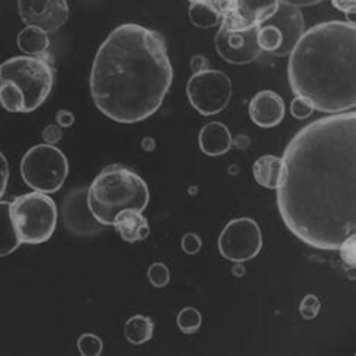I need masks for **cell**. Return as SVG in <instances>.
Instances as JSON below:
<instances>
[{
    "instance_id": "1",
    "label": "cell",
    "mask_w": 356,
    "mask_h": 356,
    "mask_svg": "<svg viewBox=\"0 0 356 356\" xmlns=\"http://www.w3.org/2000/svg\"><path fill=\"white\" fill-rule=\"evenodd\" d=\"M277 204L286 227L316 250L337 251L356 233V113L304 127L283 154Z\"/></svg>"
},
{
    "instance_id": "2",
    "label": "cell",
    "mask_w": 356,
    "mask_h": 356,
    "mask_svg": "<svg viewBox=\"0 0 356 356\" xmlns=\"http://www.w3.org/2000/svg\"><path fill=\"white\" fill-rule=\"evenodd\" d=\"M173 83L164 36L125 23L101 44L90 71V95L102 115L119 124L154 116Z\"/></svg>"
},
{
    "instance_id": "3",
    "label": "cell",
    "mask_w": 356,
    "mask_h": 356,
    "mask_svg": "<svg viewBox=\"0 0 356 356\" xmlns=\"http://www.w3.org/2000/svg\"><path fill=\"white\" fill-rule=\"evenodd\" d=\"M355 65V23H318L304 32L290 51V89L323 113L350 111L356 106Z\"/></svg>"
},
{
    "instance_id": "4",
    "label": "cell",
    "mask_w": 356,
    "mask_h": 356,
    "mask_svg": "<svg viewBox=\"0 0 356 356\" xmlns=\"http://www.w3.org/2000/svg\"><path fill=\"white\" fill-rule=\"evenodd\" d=\"M149 199L151 194L143 177L120 164L102 168L88 188L89 208L102 226H113L125 209L143 212Z\"/></svg>"
},
{
    "instance_id": "5",
    "label": "cell",
    "mask_w": 356,
    "mask_h": 356,
    "mask_svg": "<svg viewBox=\"0 0 356 356\" xmlns=\"http://www.w3.org/2000/svg\"><path fill=\"white\" fill-rule=\"evenodd\" d=\"M9 81L22 89L24 113L40 108L50 97L54 84V70L50 56H15L0 63V83Z\"/></svg>"
},
{
    "instance_id": "6",
    "label": "cell",
    "mask_w": 356,
    "mask_h": 356,
    "mask_svg": "<svg viewBox=\"0 0 356 356\" xmlns=\"http://www.w3.org/2000/svg\"><path fill=\"white\" fill-rule=\"evenodd\" d=\"M17 235L22 243L47 242L58 226V206L49 194L29 193L11 203Z\"/></svg>"
},
{
    "instance_id": "7",
    "label": "cell",
    "mask_w": 356,
    "mask_h": 356,
    "mask_svg": "<svg viewBox=\"0 0 356 356\" xmlns=\"http://www.w3.org/2000/svg\"><path fill=\"white\" fill-rule=\"evenodd\" d=\"M22 177L33 191L58 193L70 173V164L65 154L54 145L42 143L31 147L22 159Z\"/></svg>"
},
{
    "instance_id": "8",
    "label": "cell",
    "mask_w": 356,
    "mask_h": 356,
    "mask_svg": "<svg viewBox=\"0 0 356 356\" xmlns=\"http://www.w3.org/2000/svg\"><path fill=\"white\" fill-rule=\"evenodd\" d=\"M186 95L191 106L203 116H213L229 106L232 98V80L217 70L194 72L186 84Z\"/></svg>"
},
{
    "instance_id": "9",
    "label": "cell",
    "mask_w": 356,
    "mask_h": 356,
    "mask_svg": "<svg viewBox=\"0 0 356 356\" xmlns=\"http://www.w3.org/2000/svg\"><path fill=\"white\" fill-rule=\"evenodd\" d=\"M261 247H264L261 230L259 224L248 217L229 221L218 239L221 256L235 264H243L257 257Z\"/></svg>"
},
{
    "instance_id": "10",
    "label": "cell",
    "mask_w": 356,
    "mask_h": 356,
    "mask_svg": "<svg viewBox=\"0 0 356 356\" xmlns=\"http://www.w3.org/2000/svg\"><path fill=\"white\" fill-rule=\"evenodd\" d=\"M259 26L247 29H229L220 24L215 35V49L221 58L232 65H247L260 58L261 49L257 42Z\"/></svg>"
},
{
    "instance_id": "11",
    "label": "cell",
    "mask_w": 356,
    "mask_h": 356,
    "mask_svg": "<svg viewBox=\"0 0 356 356\" xmlns=\"http://www.w3.org/2000/svg\"><path fill=\"white\" fill-rule=\"evenodd\" d=\"M18 14L27 26H35L47 33L59 31L70 18L67 0H17Z\"/></svg>"
},
{
    "instance_id": "12",
    "label": "cell",
    "mask_w": 356,
    "mask_h": 356,
    "mask_svg": "<svg viewBox=\"0 0 356 356\" xmlns=\"http://www.w3.org/2000/svg\"><path fill=\"white\" fill-rule=\"evenodd\" d=\"M62 220L65 227L76 236H95L106 227L93 217L88 203V188L74 190L65 195Z\"/></svg>"
},
{
    "instance_id": "13",
    "label": "cell",
    "mask_w": 356,
    "mask_h": 356,
    "mask_svg": "<svg viewBox=\"0 0 356 356\" xmlns=\"http://www.w3.org/2000/svg\"><path fill=\"white\" fill-rule=\"evenodd\" d=\"M280 0H232L227 15L221 18V24L229 29H247L260 26L273 15Z\"/></svg>"
},
{
    "instance_id": "14",
    "label": "cell",
    "mask_w": 356,
    "mask_h": 356,
    "mask_svg": "<svg viewBox=\"0 0 356 356\" xmlns=\"http://www.w3.org/2000/svg\"><path fill=\"white\" fill-rule=\"evenodd\" d=\"M266 23L275 26L281 33V45L274 53L277 58H284L293 50V47L304 33V17L298 6L278 3L277 11L270 15Z\"/></svg>"
},
{
    "instance_id": "15",
    "label": "cell",
    "mask_w": 356,
    "mask_h": 356,
    "mask_svg": "<svg viewBox=\"0 0 356 356\" xmlns=\"http://www.w3.org/2000/svg\"><path fill=\"white\" fill-rule=\"evenodd\" d=\"M248 113L257 127L274 128L284 119L286 106L277 92L261 90L250 101Z\"/></svg>"
},
{
    "instance_id": "16",
    "label": "cell",
    "mask_w": 356,
    "mask_h": 356,
    "mask_svg": "<svg viewBox=\"0 0 356 356\" xmlns=\"http://www.w3.org/2000/svg\"><path fill=\"white\" fill-rule=\"evenodd\" d=\"M233 145L230 129L221 122H209L202 127L199 134L200 151L208 156H221L230 151Z\"/></svg>"
},
{
    "instance_id": "17",
    "label": "cell",
    "mask_w": 356,
    "mask_h": 356,
    "mask_svg": "<svg viewBox=\"0 0 356 356\" xmlns=\"http://www.w3.org/2000/svg\"><path fill=\"white\" fill-rule=\"evenodd\" d=\"M113 226L116 227L120 238L128 243L143 241L151 233V227H149V221L146 217H143L142 212L133 209L122 211L116 217Z\"/></svg>"
},
{
    "instance_id": "18",
    "label": "cell",
    "mask_w": 356,
    "mask_h": 356,
    "mask_svg": "<svg viewBox=\"0 0 356 356\" xmlns=\"http://www.w3.org/2000/svg\"><path fill=\"white\" fill-rule=\"evenodd\" d=\"M281 173H283V159L275 155L260 156L252 165V176L260 186L268 190H277Z\"/></svg>"
},
{
    "instance_id": "19",
    "label": "cell",
    "mask_w": 356,
    "mask_h": 356,
    "mask_svg": "<svg viewBox=\"0 0 356 356\" xmlns=\"http://www.w3.org/2000/svg\"><path fill=\"white\" fill-rule=\"evenodd\" d=\"M22 245L13 218L11 203L0 200V257L13 254Z\"/></svg>"
},
{
    "instance_id": "20",
    "label": "cell",
    "mask_w": 356,
    "mask_h": 356,
    "mask_svg": "<svg viewBox=\"0 0 356 356\" xmlns=\"http://www.w3.org/2000/svg\"><path fill=\"white\" fill-rule=\"evenodd\" d=\"M17 45L26 56H35V58L47 56L50 49L49 33L40 29V27L27 26L18 33Z\"/></svg>"
},
{
    "instance_id": "21",
    "label": "cell",
    "mask_w": 356,
    "mask_h": 356,
    "mask_svg": "<svg viewBox=\"0 0 356 356\" xmlns=\"http://www.w3.org/2000/svg\"><path fill=\"white\" fill-rule=\"evenodd\" d=\"M154 322L151 317L143 314H136L129 317L125 323V339L128 343L140 346L152 339L154 335Z\"/></svg>"
},
{
    "instance_id": "22",
    "label": "cell",
    "mask_w": 356,
    "mask_h": 356,
    "mask_svg": "<svg viewBox=\"0 0 356 356\" xmlns=\"http://www.w3.org/2000/svg\"><path fill=\"white\" fill-rule=\"evenodd\" d=\"M188 17L193 26L199 29H211L221 23V15L209 2L206 0H199V2L190 3Z\"/></svg>"
},
{
    "instance_id": "23",
    "label": "cell",
    "mask_w": 356,
    "mask_h": 356,
    "mask_svg": "<svg viewBox=\"0 0 356 356\" xmlns=\"http://www.w3.org/2000/svg\"><path fill=\"white\" fill-rule=\"evenodd\" d=\"M0 104L9 113H24V97L14 83H0Z\"/></svg>"
},
{
    "instance_id": "24",
    "label": "cell",
    "mask_w": 356,
    "mask_h": 356,
    "mask_svg": "<svg viewBox=\"0 0 356 356\" xmlns=\"http://www.w3.org/2000/svg\"><path fill=\"white\" fill-rule=\"evenodd\" d=\"M257 42L261 51L275 53L281 45V33L275 26L269 23H261L257 31Z\"/></svg>"
},
{
    "instance_id": "25",
    "label": "cell",
    "mask_w": 356,
    "mask_h": 356,
    "mask_svg": "<svg viewBox=\"0 0 356 356\" xmlns=\"http://www.w3.org/2000/svg\"><path fill=\"white\" fill-rule=\"evenodd\" d=\"M202 322H203L202 313L194 307H185L184 310L179 312L176 318L177 327H179V330L186 335H193L197 332L200 330Z\"/></svg>"
},
{
    "instance_id": "26",
    "label": "cell",
    "mask_w": 356,
    "mask_h": 356,
    "mask_svg": "<svg viewBox=\"0 0 356 356\" xmlns=\"http://www.w3.org/2000/svg\"><path fill=\"white\" fill-rule=\"evenodd\" d=\"M77 348L83 356H99L104 349V344L95 334H83L79 337Z\"/></svg>"
},
{
    "instance_id": "27",
    "label": "cell",
    "mask_w": 356,
    "mask_h": 356,
    "mask_svg": "<svg viewBox=\"0 0 356 356\" xmlns=\"http://www.w3.org/2000/svg\"><path fill=\"white\" fill-rule=\"evenodd\" d=\"M147 278L154 287L163 289L170 281V270H168L167 265L163 264V261H155L147 269Z\"/></svg>"
},
{
    "instance_id": "28",
    "label": "cell",
    "mask_w": 356,
    "mask_h": 356,
    "mask_svg": "<svg viewBox=\"0 0 356 356\" xmlns=\"http://www.w3.org/2000/svg\"><path fill=\"white\" fill-rule=\"evenodd\" d=\"M313 111H314V107L312 106V102H308L301 97H295L292 102H290V113H292L295 119H299V120L308 119L313 115Z\"/></svg>"
},
{
    "instance_id": "29",
    "label": "cell",
    "mask_w": 356,
    "mask_h": 356,
    "mask_svg": "<svg viewBox=\"0 0 356 356\" xmlns=\"http://www.w3.org/2000/svg\"><path fill=\"white\" fill-rule=\"evenodd\" d=\"M318 312H321V301L316 295H307L302 301L301 305H299V313L307 321H312V318H316Z\"/></svg>"
},
{
    "instance_id": "30",
    "label": "cell",
    "mask_w": 356,
    "mask_h": 356,
    "mask_svg": "<svg viewBox=\"0 0 356 356\" xmlns=\"http://www.w3.org/2000/svg\"><path fill=\"white\" fill-rule=\"evenodd\" d=\"M181 245H182L184 252H186V254L195 256V254H199L202 250V239L199 235H195V233H185Z\"/></svg>"
},
{
    "instance_id": "31",
    "label": "cell",
    "mask_w": 356,
    "mask_h": 356,
    "mask_svg": "<svg viewBox=\"0 0 356 356\" xmlns=\"http://www.w3.org/2000/svg\"><path fill=\"white\" fill-rule=\"evenodd\" d=\"M340 254H341V259L346 261V264L350 265L352 268L355 266V259H356V241H355V235L350 236L349 239H346L340 248Z\"/></svg>"
},
{
    "instance_id": "32",
    "label": "cell",
    "mask_w": 356,
    "mask_h": 356,
    "mask_svg": "<svg viewBox=\"0 0 356 356\" xmlns=\"http://www.w3.org/2000/svg\"><path fill=\"white\" fill-rule=\"evenodd\" d=\"M8 181H9V164L6 161L5 155L0 152V200H2L5 191L8 188Z\"/></svg>"
},
{
    "instance_id": "33",
    "label": "cell",
    "mask_w": 356,
    "mask_h": 356,
    "mask_svg": "<svg viewBox=\"0 0 356 356\" xmlns=\"http://www.w3.org/2000/svg\"><path fill=\"white\" fill-rule=\"evenodd\" d=\"M42 138L45 143L49 145H56L60 142L62 138V129L59 125H49L45 127L44 131H42Z\"/></svg>"
},
{
    "instance_id": "34",
    "label": "cell",
    "mask_w": 356,
    "mask_h": 356,
    "mask_svg": "<svg viewBox=\"0 0 356 356\" xmlns=\"http://www.w3.org/2000/svg\"><path fill=\"white\" fill-rule=\"evenodd\" d=\"M332 6L339 9L341 13L346 14H355V5H356V0H331Z\"/></svg>"
},
{
    "instance_id": "35",
    "label": "cell",
    "mask_w": 356,
    "mask_h": 356,
    "mask_svg": "<svg viewBox=\"0 0 356 356\" xmlns=\"http://www.w3.org/2000/svg\"><path fill=\"white\" fill-rule=\"evenodd\" d=\"M56 119H58L60 127H71L74 124V115L67 110L59 111V113L56 115Z\"/></svg>"
},
{
    "instance_id": "36",
    "label": "cell",
    "mask_w": 356,
    "mask_h": 356,
    "mask_svg": "<svg viewBox=\"0 0 356 356\" xmlns=\"http://www.w3.org/2000/svg\"><path fill=\"white\" fill-rule=\"evenodd\" d=\"M281 3H287V5H293L298 8H304V6H313L323 2V0H280Z\"/></svg>"
},
{
    "instance_id": "37",
    "label": "cell",
    "mask_w": 356,
    "mask_h": 356,
    "mask_svg": "<svg viewBox=\"0 0 356 356\" xmlns=\"http://www.w3.org/2000/svg\"><path fill=\"white\" fill-rule=\"evenodd\" d=\"M188 2H190V3H193V2H199V0H188Z\"/></svg>"
}]
</instances>
